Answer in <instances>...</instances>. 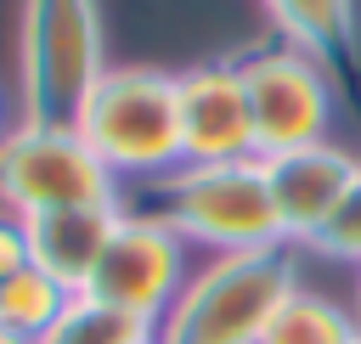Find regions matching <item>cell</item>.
I'll return each instance as SVG.
<instances>
[{"label":"cell","instance_id":"5b68a950","mask_svg":"<svg viewBox=\"0 0 361 344\" xmlns=\"http://www.w3.org/2000/svg\"><path fill=\"white\" fill-rule=\"evenodd\" d=\"M85 203H118V180L90 152V141L73 124H11L0 135V209L17 220L51 214V209H85Z\"/></svg>","mask_w":361,"mask_h":344},{"label":"cell","instance_id":"7c38bea8","mask_svg":"<svg viewBox=\"0 0 361 344\" xmlns=\"http://www.w3.org/2000/svg\"><path fill=\"white\" fill-rule=\"evenodd\" d=\"M259 344H361V316H355L350 305L327 299V293L299 288V293L276 310V321L265 327Z\"/></svg>","mask_w":361,"mask_h":344},{"label":"cell","instance_id":"3957f363","mask_svg":"<svg viewBox=\"0 0 361 344\" xmlns=\"http://www.w3.org/2000/svg\"><path fill=\"white\" fill-rule=\"evenodd\" d=\"M152 214L164 226H175L186 248H209V254H243V248L288 242L282 220H276V203H271L265 158L180 164L175 175L158 180V209Z\"/></svg>","mask_w":361,"mask_h":344},{"label":"cell","instance_id":"277c9868","mask_svg":"<svg viewBox=\"0 0 361 344\" xmlns=\"http://www.w3.org/2000/svg\"><path fill=\"white\" fill-rule=\"evenodd\" d=\"M17 68H23V118L73 124L85 96L107 73L96 0H23Z\"/></svg>","mask_w":361,"mask_h":344},{"label":"cell","instance_id":"6da1fadb","mask_svg":"<svg viewBox=\"0 0 361 344\" xmlns=\"http://www.w3.org/2000/svg\"><path fill=\"white\" fill-rule=\"evenodd\" d=\"M293 293H299L293 242L214 254L186 276L180 299L164 310L152 333L158 344H259Z\"/></svg>","mask_w":361,"mask_h":344},{"label":"cell","instance_id":"52a82bcc","mask_svg":"<svg viewBox=\"0 0 361 344\" xmlns=\"http://www.w3.org/2000/svg\"><path fill=\"white\" fill-rule=\"evenodd\" d=\"M186 276H192V248L180 242V231L164 226L158 214H130L124 209L85 293L135 316V321H147V327H158L164 310L180 299Z\"/></svg>","mask_w":361,"mask_h":344},{"label":"cell","instance_id":"ba28073f","mask_svg":"<svg viewBox=\"0 0 361 344\" xmlns=\"http://www.w3.org/2000/svg\"><path fill=\"white\" fill-rule=\"evenodd\" d=\"M180 96V152L186 164H243L259 158L254 141V113L237 62H197L175 73Z\"/></svg>","mask_w":361,"mask_h":344},{"label":"cell","instance_id":"5bb4252c","mask_svg":"<svg viewBox=\"0 0 361 344\" xmlns=\"http://www.w3.org/2000/svg\"><path fill=\"white\" fill-rule=\"evenodd\" d=\"M147 333H152L147 321H135V316H124V310H113L90 293H73L68 310L51 321V333L34 338V344H141Z\"/></svg>","mask_w":361,"mask_h":344},{"label":"cell","instance_id":"30bf717a","mask_svg":"<svg viewBox=\"0 0 361 344\" xmlns=\"http://www.w3.org/2000/svg\"><path fill=\"white\" fill-rule=\"evenodd\" d=\"M118 214H124L118 203H85V209H51V214L23 220L34 265L51 282H62L68 293H85L107 242H113V231H118Z\"/></svg>","mask_w":361,"mask_h":344},{"label":"cell","instance_id":"9a60e30c","mask_svg":"<svg viewBox=\"0 0 361 344\" xmlns=\"http://www.w3.org/2000/svg\"><path fill=\"white\" fill-rule=\"evenodd\" d=\"M316 254L327 259H344V265H361V175L350 180V192L338 197V209L327 214V226L310 237Z\"/></svg>","mask_w":361,"mask_h":344},{"label":"cell","instance_id":"4fadbf2b","mask_svg":"<svg viewBox=\"0 0 361 344\" xmlns=\"http://www.w3.org/2000/svg\"><path fill=\"white\" fill-rule=\"evenodd\" d=\"M68 288L62 282H51L39 265H28V271H17L11 282H0V327L6 333H17V338H45L51 333V321L68 310Z\"/></svg>","mask_w":361,"mask_h":344},{"label":"cell","instance_id":"8992f818","mask_svg":"<svg viewBox=\"0 0 361 344\" xmlns=\"http://www.w3.org/2000/svg\"><path fill=\"white\" fill-rule=\"evenodd\" d=\"M237 73H243V90H248L259 158L327 141V130H333V79H327V62H316L310 51H299L288 39H271V45L243 51Z\"/></svg>","mask_w":361,"mask_h":344},{"label":"cell","instance_id":"7a4b0ae2","mask_svg":"<svg viewBox=\"0 0 361 344\" xmlns=\"http://www.w3.org/2000/svg\"><path fill=\"white\" fill-rule=\"evenodd\" d=\"M73 130L90 141V152L107 164L113 180L124 175L164 180L186 164L175 73H158V68H107L85 96Z\"/></svg>","mask_w":361,"mask_h":344},{"label":"cell","instance_id":"2e32d148","mask_svg":"<svg viewBox=\"0 0 361 344\" xmlns=\"http://www.w3.org/2000/svg\"><path fill=\"white\" fill-rule=\"evenodd\" d=\"M34 254H28V226L17 214H0V282H11L17 271H28Z\"/></svg>","mask_w":361,"mask_h":344},{"label":"cell","instance_id":"e0dca14e","mask_svg":"<svg viewBox=\"0 0 361 344\" xmlns=\"http://www.w3.org/2000/svg\"><path fill=\"white\" fill-rule=\"evenodd\" d=\"M0 344H28V338H17V333H6V327H0Z\"/></svg>","mask_w":361,"mask_h":344},{"label":"cell","instance_id":"9c48e42d","mask_svg":"<svg viewBox=\"0 0 361 344\" xmlns=\"http://www.w3.org/2000/svg\"><path fill=\"white\" fill-rule=\"evenodd\" d=\"M355 175H361V158H350L333 141L265 158V180H271V203H276L282 237L288 242H310L327 226V214L338 209V197L350 192Z\"/></svg>","mask_w":361,"mask_h":344},{"label":"cell","instance_id":"ffe728a7","mask_svg":"<svg viewBox=\"0 0 361 344\" xmlns=\"http://www.w3.org/2000/svg\"><path fill=\"white\" fill-rule=\"evenodd\" d=\"M141 344H158V333H147V338H141Z\"/></svg>","mask_w":361,"mask_h":344},{"label":"cell","instance_id":"d6986e66","mask_svg":"<svg viewBox=\"0 0 361 344\" xmlns=\"http://www.w3.org/2000/svg\"><path fill=\"white\" fill-rule=\"evenodd\" d=\"M355 316H361V282H355Z\"/></svg>","mask_w":361,"mask_h":344},{"label":"cell","instance_id":"ac0fdd59","mask_svg":"<svg viewBox=\"0 0 361 344\" xmlns=\"http://www.w3.org/2000/svg\"><path fill=\"white\" fill-rule=\"evenodd\" d=\"M0 135H6V90H0Z\"/></svg>","mask_w":361,"mask_h":344},{"label":"cell","instance_id":"8fae6325","mask_svg":"<svg viewBox=\"0 0 361 344\" xmlns=\"http://www.w3.org/2000/svg\"><path fill=\"white\" fill-rule=\"evenodd\" d=\"M276 23V39L310 51L316 62H338L355 45V0H259Z\"/></svg>","mask_w":361,"mask_h":344}]
</instances>
